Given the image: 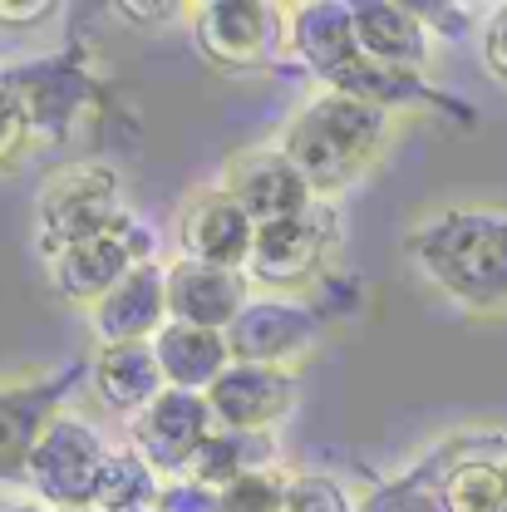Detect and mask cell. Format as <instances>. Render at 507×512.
<instances>
[{
  "mask_svg": "<svg viewBox=\"0 0 507 512\" xmlns=\"http://www.w3.org/2000/svg\"><path fill=\"white\" fill-rule=\"evenodd\" d=\"M281 458V444L276 434H247V429H212V439L202 444V453L192 458L188 478L207 483V488H227L247 473H261V468H276Z\"/></svg>",
  "mask_w": 507,
  "mask_h": 512,
  "instance_id": "44dd1931",
  "label": "cell"
},
{
  "mask_svg": "<svg viewBox=\"0 0 507 512\" xmlns=\"http://www.w3.org/2000/svg\"><path fill=\"white\" fill-rule=\"evenodd\" d=\"M89 384H94L99 404L109 414H124V419H138L168 389L163 370H158V355H153V340H143V345H99L94 365H89Z\"/></svg>",
  "mask_w": 507,
  "mask_h": 512,
  "instance_id": "ac0fdd59",
  "label": "cell"
},
{
  "mask_svg": "<svg viewBox=\"0 0 507 512\" xmlns=\"http://www.w3.org/2000/svg\"><path fill=\"white\" fill-rule=\"evenodd\" d=\"M247 271H227V266H202V261H168V316L202 330H232V320L247 311Z\"/></svg>",
  "mask_w": 507,
  "mask_h": 512,
  "instance_id": "e0dca14e",
  "label": "cell"
},
{
  "mask_svg": "<svg viewBox=\"0 0 507 512\" xmlns=\"http://www.w3.org/2000/svg\"><path fill=\"white\" fill-rule=\"evenodd\" d=\"M483 64H488L493 79L507 84V5H498L483 25Z\"/></svg>",
  "mask_w": 507,
  "mask_h": 512,
  "instance_id": "83f0119b",
  "label": "cell"
},
{
  "mask_svg": "<svg viewBox=\"0 0 507 512\" xmlns=\"http://www.w3.org/2000/svg\"><path fill=\"white\" fill-rule=\"evenodd\" d=\"M158 512H222V493L197 483V478H168Z\"/></svg>",
  "mask_w": 507,
  "mask_h": 512,
  "instance_id": "4316f807",
  "label": "cell"
},
{
  "mask_svg": "<svg viewBox=\"0 0 507 512\" xmlns=\"http://www.w3.org/2000/svg\"><path fill=\"white\" fill-rule=\"evenodd\" d=\"M325 320L291 296H261L247 301V311L232 320L227 330V350L232 365H271V370H296V360L306 350H316Z\"/></svg>",
  "mask_w": 507,
  "mask_h": 512,
  "instance_id": "30bf717a",
  "label": "cell"
},
{
  "mask_svg": "<svg viewBox=\"0 0 507 512\" xmlns=\"http://www.w3.org/2000/svg\"><path fill=\"white\" fill-rule=\"evenodd\" d=\"M60 5H50V0H0V25H15V30H25V25H40V20H50Z\"/></svg>",
  "mask_w": 507,
  "mask_h": 512,
  "instance_id": "f1b7e54d",
  "label": "cell"
},
{
  "mask_svg": "<svg viewBox=\"0 0 507 512\" xmlns=\"http://www.w3.org/2000/svg\"><path fill=\"white\" fill-rule=\"evenodd\" d=\"M30 143H35V128L25 119V104L15 99L10 84H0V168L20 163Z\"/></svg>",
  "mask_w": 507,
  "mask_h": 512,
  "instance_id": "484cf974",
  "label": "cell"
},
{
  "mask_svg": "<svg viewBox=\"0 0 507 512\" xmlns=\"http://www.w3.org/2000/svg\"><path fill=\"white\" fill-rule=\"evenodd\" d=\"M286 498H291V473L261 468L222 488V512H286Z\"/></svg>",
  "mask_w": 507,
  "mask_h": 512,
  "instance_id": "cb8c5ba5",
  "label": "cell"
},
{
  "mask_svg": "<svg viewBox=\"0 0 507 512\" xmlns=\"http://www.w3.org/2000/svg\"><path fill=\"white\" fill-rule=\"evenodd\" d=\"M429 478H439L448 512H507V458L493 453H463L448 458L444 468H419Z\"/></svg>",
  "mask_w": 507,
  "mask_h": 512,
  "instance_id": "ffe728a7",
  "label": "cell"
},
{
  "mask_svg": "<svg viewBox=\"0 0 507 512\" xmlns=\"http://www.w3.org/2000/svg\"><path fill=\"white\" fill-rule=\"evenodd\" d=\"M99 345H143L168 325V261H138L124 281L84 311Z\"/></svg>",
  "mask_w": 507,
  "mask_h": 512,
  "instance_id": "5bb4252c",
  "label": "cell"
},
{
  "mask_svg": "<svg viewBox=\"0 0 507 512\" xmlns=\"http://www.w3.org/2000/svg\"><path fill=\"white\" fill-rule=\"evenodd\" d=\"M5 512H50L45 503H20V508H5Z\"/></svg>",
  "mask_w": 507,
  "mask_h": 512,
  "instance_id": "f546056e",
  "label": "cell"
},
{
  "mask_svg": "<svg viewBox=\"0 0 507 512\" xmlns=\"http://www.w3.org/2000/svg\"><path fill=\"white\" fill-rule=\"evenodd\" d=\"M104 458H109V444L94 424H84L74 414H55L30 453L25 483L50 512L94 508V483H99Z\"/></svg>",
  "mask_w": 507,
  "mask_h": 512,
  "instance_id": "8992f818",
  "label": "cell"
},
{
  "mask_svg": "<svg viewBox=\"0 0 507 512\" xmlns=\"http://www.w3.org/2000/svg\"><path fill=\"white\" fill-rule=\"evenodd\" d=\"M0 84H10L15 99L25 104L35 138H50V143H69L94 119V104H99V79L89 64H79V55H50V60L5 69Z\"/></svg>",
  "mask_w": 507,
  "mask_h": 512,
  "instance_id": "52a82bcc",
  "label": "cell"
},
{
  "mask_svg": "<svg viewBox=\"0 0 507 512\" xmlns=\"http://www.w3.org/2000/svg\"><path fill=\"white\" fill-rule=\"evenodd\" d=\"M128 202L119 168L104 158H79V163H60L45 173V183L35 188V242L40 252H64L74 242L104 237L114 227H124Z\"/></svg>",
  "mask_w": 507,
  "mask_h": 512,
  "instance_id": "3957f363",
  "label": "cell"
},
{
  "mask_svg": "<svg viewBox=\"0 0 507 512\" xmlns=\"http://www.w3.org/2000/svg\"><path fill=\"white\" fill-rule=\"evenodd\" d=\"M143 512H158V508H143Z\"/></svg>",
  "mask_w": 507,
  "mask_h": 512,
  "instance_id": "1f68e13d",
  "label": "cell"
},
{
  "mask_svg": "<svg viewBox=\"0 0 507 512\" xmlns=\"http://www.w3.org/2000/svg\"><path fill=\"white\" fill-rule=\"evenodd\" d=\"M217 419L207 409V394L163 389L138 419H128V448L143 453L163 478H188L192 458L212 439Z\"/></svg>",
  "mask_w": 507,
  "mask_h": 512,
  "instance_id": "9c48e42d",
  "label": "cell"
},
{
  "mask_svg": "<svg viewBox=\"0 0 507 512\" xmlns=\"http://www.w3.org/2000/svg\"><path fill=\"white\" fill-rule=\"evenodd\" d=\"M153 355H158V370H163L168 389H192V394H207L232 370L227 335L202 330V325H183V320H168L153 335Z\"/></svg>",
  "mask_w": 507,
  "mask_h": 512,
  "instance_id": "d6986e66",
  "label": "cell"
},
{
  "mask_svg": "<svg viewBox=\"0 0 507 512\" xmlns=\"http://www.w3.org/2000/svg\"><path fill=\"white\" fill-rule=\"evenodd\" d=\"M188 25L202 64L222 74L271 69L291 50L286 5H266V0H202L188 5Z\"/></svg>",
  "mask_w": 507,
  "mask_h": 512,
  "instance_id": "277c9868",
  "label": "cell"
},
{
  "mask_svg": "<svg viewBox=\"0 0 507 512\" xmlns=\"http://www.w3.org/2000/svg\"><path fill=\"white\" fill-rule=\"evenodd\" d=\"M207 409L217 429H247L271 434L291 409H296V370H271V365H232L222 380L207 389Z\"/></svg>",
  "mask_w": 507,
  "mask_h": 512,
  "instance_id": "9a60e30c",
  "label": "cell"
},
{
  "mask_svg": "<svg viewBox=\"0 0 507 512\" xmlns=\"http://www.w3.org/2000/svg\"><path fill=\"white\" fill-rule=\"evenodd\" d=\"M138 261H153V232L143 227V217H128L124 227L74 242L64 252L45 256V276L55 286V296H64L69 306H99Z\"/></svg>",
  "mask_w": 507,
  "mask_h": 512,
  "instance_id": "ba28073f",
  "label": "cell"
},
{
  "mask_svg": "<svg viewBox=\"0 0 507 512\" xmlns=\"http://www.w3.org/2000/svg\"><path fill=\"white\" fill-rule=\"evenodd\" d=\"M217 188L227 192L256 227H271V222H286V217H301L316 192L311 183L291 168V158L271 143V148H242L222 163V178Z\"/></svg>",
  "mask_w": 507,
  "mask_h": 512,
  "instance_id": "8fae6325",
  "label": "cell"
},
{
  "mask_svg": "<svg viewBox=\"0 0 507 512\" xmlns=\"http://www.w3.org/2000/svg\"><path fill=\"white\" fill-rule=\"evenodd\" d=\"M389 138H394V114L365 99L320 89L286 119V128L276 133V148L291 158V168L311 183L316 197H335L355 188L365 173H375Z\"/></svg>",
  "mask_w": 507,
  "mask_h": 512,
  "instance_id": "7a4b0ae2",
  "label": "cell"
},
{
  "mask_svg": "<svg viewBox=\"0 0 507 512\" xmlns=\"http://www.w3.org/2000/svg\"><path fill=\"white\" fill-rule=\"evenodd\" d=\"M286 512H360V503H350V493L325 473H291Z\"/></svg>",
  "mask_w": 507,
  "mask_h": 512,
  "instance_id": "d4e9b609",
  "label": "cell"
},
{
  "mask_svg": "<svg viewBox=\"0 0 507 512\" xmlns=\"http://www.w3.org/2000/svg\"><path fill=\"white\" fill-rule=\"evenodd\" d=\"M163 473L133 453V448H109L104 468H99V483H94V512H143L158 508L163 498Z\"/></svg>",
  "mask_w": 507,
  "mask_h": 512,
  "instance_id": "7402d4cb",
  "label": "cell"
},
{
  "mask_svg": "<svg viewBox=\"0 0 507 512\" xmlns=\"http://www.w3.org/2000/svg\"><path fill=\"white\" fill-rule=\"evenodd\" d=\"M256 247V222L222 188H197L178 207V256L202 266L247 271Z\"/></svg>",
  "mask_w": 507,
  "mask_h": 512,
  "instance_id": "7c38bea8",
  "label": "cell"
},
{
  "mask_svg": "<svg viewBox=\"0 0 507 512\" xmlns=\"http://www.w3.org/2000/svg\"><path fill=\"white\" fill-rule=\"evenodd\" d=\"M74 375L79 365L0 384V478H25L40 434L50 429L55 414H64V394L74 389Z\"/></svg>",
  "mask_w": 507,
  "mask_h": 512,
  "instance_id": "4fadbf2b",
  "label": "cell"
},
{
  "mask_svg": "<svg viewBox=\"0 0 507 512\" xmlns=\"http://www.w3.org/2000/svg\"><path fill=\"white\" fill-rule=\"evenodd\" d=\"M340 252V212L330 197H316L301 217L256 227V247L247 261V281L276 296H296L316 286Z\"/></svg>",
  "mask_w": 507,
  "mask_h": 512,
  "instance_id": "5b68a950",
  "label": "cell"
},
{
  "mask_svg": "<svg viewBox=\"0 0 507 512\" xmlns=\"http://www.w3.org/2000/svg\"><path fill=\"white\" fill-rule=\"evenodd\" d=\"M360 512H448L444 508V493H439V478L429 473H404L394 483H380L360 498Z\"/></svg>",
  "mask_w": 507,
  "mask_h": 512,
  "instance_id": "603a6c76",
  "label": "cell"
},
{
  "mask_svg": "<svg viewBox=\"0 0 507 512\" xmlns=\"http://www.w3.org/2000/svg\"><path fill=\"white\" fill-rule=\"evenodd\" d=\"M69 512H94V508H69Z\"/></svg>",
  "mask_w": 507,
  "mask_h": 512,
  "instance_id": "4dcf8cb0",
  "label": "cell"
},
{
  "mask_svg": "<svg viewBox=\"0 0 507 512\" xmlns=\"http://www.w3.org/2000/svg\"><path fill=\"white\" fill-rule=\"evenodd\" d=\"M355 10V40L365 50V60L394 74H419L434 60V25L419 15V5H399V0H350Z\"/></svg>",
  "mask_w": 507,
  "mask_h": 512,
  "instance_id": "2e32d148",
  "label": "cell"
},
{
  "mask_svg": "<svg viewBox=\"0 0 507 512\" xmlns=\"http://www.w3.org/2000/svg\"><path fill=\"white\" fill-rule=\"evenodd\" d=\"M414 266L473 316L507 311V212L439 207L409 227Z\"/></svg>",
  "mask_w": 507,
  "mask_h": 512,
  "instance_id": "6da1fadb",
  "label": "cell"
}]
</instances>
